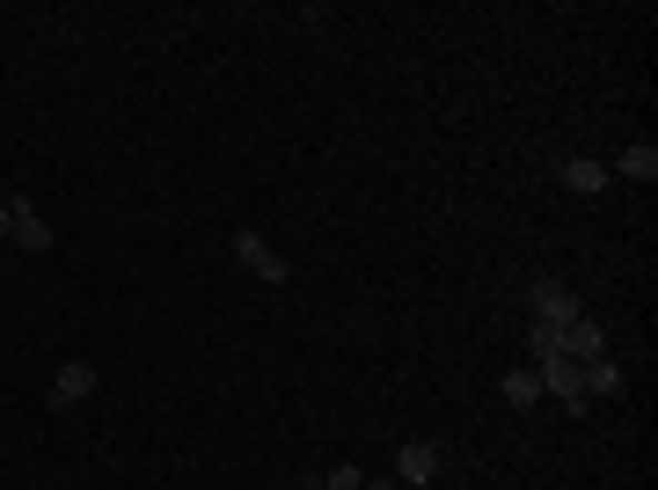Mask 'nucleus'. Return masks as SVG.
Masks as SVG:
<instances>
[{"label": "nucleus", "mask_w": 658, "mask_h": 490, "mask_svg": "<svg viewBox=\"0 0 658 490\" xmlns=\"http://www.w3.org/2000/svg\"><path fill=\"white\" fill-rule=\"evenodd\" d=\"M527 316H535L541 330H571L586 308H578V293L564 279H535V286H527Z\"/></svg>", "instance_id": "obj_1"}, {"label": "nucleus", "mask_w": 658, "mask_h": 490, "mask_svg": "<svg viewBox=\"0 0 658 490\" xmlns=\"http://www.w3.org/2000/svg\"><path fill=\"white\" fill-rule=\"evenodd\" d=\"M439 469H447V447H439V439H410V447L396 454V483L402 490H432Z\"/></svg>", "instance_id": "obj_2"}, {"label": "nucleus", "mask_w": 658, "mask_h": 490, "mask_svg": "<svg viewBox=\"0 0 658 490\" xmlns=\"http://www.w3.org/2000/svg\"><path fill=\"white\" fill-rule=\"evenodd\" d=\"M235 263H242V271H257L263 286H286V279H293V263L278 257V249L263 242L257 228H235Z\"/></svg>", "instance_id": "obj_3"}, {"label": "nucleus", "mask_w": 658, "mask_h": 490, "mask_svg": "<svg viewBox=\"0 0 658 490\" xmlns=\"http://www.w3.org/2000/svg\"><path fill=\"white\" fill-rule=\"evenodd\" d=\"M535 373H541V396H556L564 410H586V367H578V359L556 351V359H541Z\"/></svg>", "instance_id": "obj_4"}, {"label": "nucleus", "mask_w": 658, "mask_h": 490, "mask_svg": "<svg viewBox=\"0 0 658 490\" xmlns=\"http://www.w3.org/2000/svg\"><path fill=\"white\" fill-rule=\"evenodd\" d=\"M8 212H16V249L22 257H44V249H52V220H44V212H37V198H8Z\"/></svg>", "instance_id": "obj_5"}, {"label": "nucleus", "mask_w": 658, "mask_h": 490, "mask_svg": "<svg viewBox=\"0 0 658 490\" xmlns=\"http://www.w3.org/2000/svg\"><path fill=\"white\" fill-rule=\"evenodd\" d=\"M96 396V367L88 359H67V367L52 373V410H73V403H88Z\"/></svg>", "instance_id": "obj_6"}, {"label": "nucleus", "mask_w": 658, "mask_h": 490, "mask_svg": "<svg viewBox=\"0 0 658 490\" xmlns=\"http://www.w3.org/2000/svg\"><path fill=\"white\" fill-rule=\"evenodd\" d=\"M556 176H564V191H578V198H607V183H615L607 161H592V154H571Z\"/></svg>", "instance_id": "obj_7"}, {"label": "nucleus", "mask_w": 658, "mask_h": 490, "mask_svg": "<svg viewBox=\"0 0 658 490\" xmlns=\"http://www.w3.org/2000/svg\"><path fill=\"white\" fill-rule=\"evenodd\" d=\"M607 176H629V183H658V147L651 140H629L622 154H615V169Z\"/></svg>", "instance_id": "obj_8"}, {"label": "nucleus", "mask_w": 658, "mask_h": 490, "mask_svg": "<svg viewBox=\"0 0 658 490\" xmlns=\"http://www.w3.org/2000/svg\"><path fill=\"white\" fill-rule=\"evenodd\" d=\"M586 396H622V367H615V359H586Z\"/></svg>", "instance_id": "obj_9"}, {"label": "nucleus", "mask_w": 658, "mask_h": 490, "mask_svg": "<svg viewBox=\"0 0 658 490\" xmlns=\"http://www.w3.org/2000/svg\"><path fill=\"white\" fill-rule=\"evenodd\" d=\"M505 403H512V410H535L541 403V373H505Z\"/></svg>", "instance_id": "obj_10"}, {"label": "nucleus", "mask_w": 658, "mask_h": 490, "mask_svg": "<svg viewBox=\"0 0 658 490\" xmlns=\"http://www.w3.org/2000/svg\"><path fill=\"white\" fill-rule=\"evenodd\" d=\"M366 483V469H351V461H337L329 476H315V490H359Z\"/></svg>", "instance_id": "obj_11"}, {"label": "nucleus", "mask_w": 658, "mask_h": 490, "mask_svg": "<svg viewBox=\"0 0 658 490\" xmlns=\"http://www.w3.org/2000/svg\"><path fill=\"white\" fill-rule=\"evenodd\" d=\"M0 242H16V212H8V198H0Z\"/></svg>", "instance_id": "obj_12"}, {"label": "nucleus", "mask_w": 658, "mask_h": 490, "mask_svg": "<svg viewBox=\"0 0 658 490\" xmlns=\"http://www.w3.org/2000/svg\"><path fill=\"white\" fill-rule=\"evenodd\" d=\"M359 490H402V483H373V476H366V483H359Z\"/></svg>", "instance_id": "obj_13"}]
</instances>
